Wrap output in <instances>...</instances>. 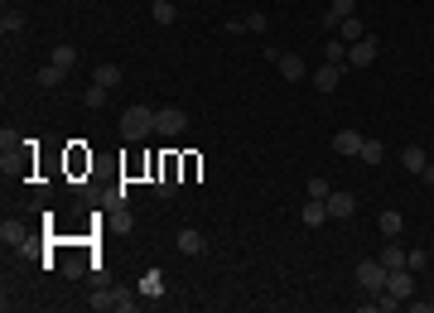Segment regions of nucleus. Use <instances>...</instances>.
Masks as SVG:
<instances>
[{
	"label": "nucleus",
	"instance_id": "nucleus-1",
	"mask_svg": "<svg viewBox=\"0 0 434 313\" xmlns=\"http://www.w3.org/2000/svg\"><path fill=\"white\" fill-rule=\"evenodd\" d=\"M155 116H159V111H150L145 101H131V106L121 111V135H126V140H145L150 130H155Z\"/></svg>",
	"mask_w": 434,
	"mask_h": 313
},
{
	"label": "nucleus",
	"instance_id": "nucleus-2",
	"mask_svg": "<svg viewBox=\"0 0 434 313\" xmlns=\"http://www.w3.org/2000/svg\"><path fill=\"white\" fill-rule=\"evenodd\" d=\"M266 58L280 68V78H285V82H304V78H309V68H304V58H299V53H280V48H266Z\"/></svg>",
	"mask_w": 434,
	"mask_h": 313
},
{
	"label": "nucleus",
	"instance_id": "nucleus-3",
	"mask_svg": "<svg viewBox=\"0 0 434 313\" xmlns=\"http://www.w3.org/2000/svg\"><path fill=\"white\" fill-rule=\"evenodd\" d=\"M386 265H381V260H362V265H357V284H362V289L367 294H376V289H386Z\"/></svg>",
	"mask_w": 434,
	"mask_h": 313
},
{
	"label": "nucleus",
	"instance_id": "nucleus-4",
	"mask_svg": "<svg viewBox=\"0 0 434 313\" xmlns=\"http://www.w3.org/2000/svg\"><path fill=\"white\" fill-rule=\"evenodd\" d=\"M0 246H5V251H24V246H29V227L15 222V217H5V222H0Z\"/></svg>",
	"mask_w": 434,
	"mask_h": 313
},
{
	"label": "nucleus",
	"instance_id": "nucleus-5",
	"mask_svg": "<svg viewBox=\"0 0 434 313\" xmlns=\"http://www.w3.org/2000/svg\"><path fill=\"white\" fill-rule=\"evenodd\" d=\"M386 289H391L400 304H405V299H415V270H410V265L391 270V274H386Z\"/></svg>",
	"mask_w": 434,
	"mask_h": 313
},
{
	"label": "nucleus",
	"instance_id": "nucleus-6",
	"mask_svg": "<svg viewBox=\"0 0 434 313\" xmlns=\"http://www.w3.org/2000/svg\"><path fill=\"white\" fill-rule=\"evenodd\" d=\"M155 130L159 135H178V130H188V111H178V106H164L155 116Z\"/></svg>",
	"mask_w": 434,
	"mask_h": 313
},
{
	"label": "nucleus",
	"instance_id": "nucleus-7",
	"mask_svg": "<svg viewBox=\"0 0 434 313\" xmlns=\"http://www.w3.org/2000/svg\"><path fill=\"white\" fill-rule=\"evenodd\" d=\"M372 63H376V39L348 43V68H372Z\"/></svg>",
	"mask_w": 434,
	"mask_h": 313
},
{
	"label": "nucleus",
	"instance_id": "nucleus-8",
	"mask_svg": "<svg viewBox=\"0 0 434 313\" xmlns=\"http://www.w3.org/2000/svg\"><path fill=\"white\" fill-rule=\"evenodd\" d=\"M87 309H97V313H116V284H97V289L87 294Z\"/></svg>",
	"mask_w": 434,
	"mask_h": 313
},
{
	"label": "nucleus",
	"instance_id": "nucleus-9",
	"mask_svg": "<svg viewBox=\"0 0 434 313\" xmlns=\"http://www.w3.org/2000/svg\"><path fill=\"white\" fill-rule=\"evenodd\" d=\"M343 73H348L343 63H323V68L314 73V87H318V92H333L338 82H343Z\"/></svg>",
	"mask_w": 434,
	"mask_h": 313
},
{
	"label": "nucleus",
	"instance_id": "nucleus-10",
	"mask_svg": "<svg viewBox=\"0 0 434 313\" xmlns=\"http://www.w3.org/2000/svg\"><path fill=\"white\" fill-rule=\"evenodd\" d=\"M376 227H381V236H386V241H400V232H405V217L395 212V207H386V212L376 217Z\"/></svg>",
	"mask_w": 434,
	"mask_h": 313
},
{
	"label": "nucleus",
	"instance_id": "nucleus-11",
	"mask_svg": "<svg viewBox=\"0 0 434 313\" xmlns=\"http://www.w3.org/2000/svg\"><path fill=\"white\" fill-rule=\"evenodd\" d=\"M178 251L183 255H203L208 251V236L198 232V227H183V232H178Z\"/></svg>",
	"mask_w": 434,
	"mask_h": 313
},
{
	"label": "nucleus",
	"instance_id": "nucleus-12",
	"mask_svg": "<svg viewBox=\"0 0 434 313\" xmlns=\"http://www.w3.org/2000/svg\"><path fill=\"white\" fill-rule=\"evenodd\" d=\"M323 202H328V217H338V222L357 212V197H353V193H328Z\"/></svg>",
	"mask_w": 434,
	"mask_h": 313
},
{
	"label": "nucleus",
	"instance_id": "nucleus-13",
	"mask_svg": "<svg viewBox=\"0 0 434 313\" xmlns=\"http://www.w3.org/2000/svg\"><path fill=\"white\" fill-rule=\"evenodd\" d=\"M362 140H367V135H357V130H338V135H333V150H338V155H353L357 159Z\"/></svg>",
	"mask_w": 434,
	"mask_h": 313
},
{
	"label": "nucleus",
	"instance_id": "nucleus-14",
	"mask_svg": "<svg viewBox=\"0 0 434 313\" xmlns=\"http://www.w3.org/2000/svg\"><path fill=\"white\" fill-rule=\"evenodd\" d=\"M323 222H328V202H323V197H309V202H304V227H323Z\"/></svg>",
	"mask_w": 434,
	"mask_h": 313
},
{
	"label": "nucleus",
	"instance_id": "nucleus-15",
	"mask_svg": "<svg viewBox=\"0 0 434 313\" xmlns=\"http://www.w3.org/2000/svg\"><path fill=\"white\" fill-rule=\"evenodd\" d=\"M400 164H405L410 174H420V169L430 164V155H425V145H405V150H400Z\"/></svg>",
	"mask_w": 434,
	"mask_h": 313
},
{
	"label": "nucleus",
	"instance_id": "nucleus-16",
	"mask_svg": "<svg viewBox=\"0 0 434 313\" xmlns=\"http://www.w3.org/2000/svg\"><path fill=\"white\" fill-rule=\"evenodd\" d=\"M338 39H343V43H357V39H367V29H362V20H357V15H348V20H338Z\"/></svg>",
	"mask_w": 434,
	"mask_h": 313
},
{
	"label": "nucleus",
	"instance_id": "nucleus-17",
	"mask_svg": "<svg viewBox=\"0 0 434 313\" xmlns=\"http://www.w3.org/2000/svg\"><path fill=\"white\" fill-rule=\"evenodd\" d=\"M49 63H54V68H63V73H68V68H73V63H78V48H73V43H54V53H49Z\"/></svg>",
	"mask_w": 434,
	"mask_h": 313
},
{
	"label": "nucleus",
	"instance_id": "nucleus-18",
	"mask_svg": "<svg viewBox=\"0 0 434 313\" xmlns=\"http://www.w3.org/2000/svg\"><path fill=\"white\" fill-rule=\"evenodd\" d=\"M376 260H381V265H386V270H400V265H405V251H400V241H386V246H381V255H376Z\"/></svg>",
	"mask_w": 434,
	"mask_h": 313
},
{
	"label": "nucleus",
	"instance_id": "nucleus-19",
	"mask_svg": "<svg viewBox=\"0 0 434 313\" xmlns=\"http://www.w3.org/2000/svg\"><path fill=\"white\" fill-rule=\"evenodd\" d=\"M357 159H362V164H381V159H386V145H381V140H362Z\"/></svg>",
	"mask_w": 434,
	"mask_h": 313
},
{
	"label": "nucleus",
	"instance_id": "nucleus-20",
	"mask_svg": "<svg viewBox=\"0 0 434 313\" xmlns=\"http://www.w3.org/2000/svg\"><path fill=\"white\" fill-rule=\"evenodd\" d=\"M150 15H155V24H174L178 20L174 0H150Z\"/></svg>",
	"mask_w": 434,
	"mask_h": 313
},
{
	"label": "nucleus",
	"instance_id": "nucleus-21",
	"mask_svg": "<svg viewBox=\"0 0 434 313\" xmlns=\"http://www.w3.org/2000/svg\"><path fill=\"white\" fill-rule=\"evenodd\" d=\"M92 82H101V87H116V82H121V68H116V63H97V68H92Z\"/></svg>",
	"mask_w": 434,
	"mask_h": 313
},
{
	"label": "nucleus",
	"instance_id": "nucleus-22",
	"mask_svg": "<svg viewBox=\"0 0 434 313\" xmlns=\"http://www.w3.org/2000/svg\"><path fill=\"white\" fill-rule=\"evenodd\" d=\"M106 92H111V87H101V82H92V87L82 92V101H87V111H101V106H106Z\"/></svg>",
	"mask_w": 434,
	"mask_h": 313
},
{
	"label": "nucleus",
	"instance_id": "nucleus-23",
	"mask_svg": "<svg viewBox=\"0 0 434 313\" xmlns=\"http://www.w3.org/2000/svg\"><path fill=\"white\" fill-rule=\"evenodd\" d=\"M0 29H5V34H20V29H24V15L15 10V5H5V15H0Z\"/></svg>",
	"mask_w": 434,
	"mask_h": 313
},
{
	"label": "nucleus",
	"instance_id": "nucleus-24",
	"mask_svg": "<svg viewBox=\"0 0 434 313\" xmlns=\"http://www.w3.org/2000/svg\"><path fill=\"white\" fill-rule=\"evenodd\" d=\"M323 58H328V63H343V68H348V43H343V39H328V43H323Z\"/></svg>",
	"mask_w": 434,
	"mask_h": 313
},
{
	"label": "nucleus",
	"instance_id": "nucleus-25",
	"mask_svg": "<svg viewBox=\"0 0 434 313\" xmlns=\"http://www.w3.org/2000/svg\"><path fill=\"white\" fill-rule=\"evenodd\" d=\"M241 29H246V34H266V29H271V15H246V20H241Z\"/></svg>",
	"mask_w": 434,
	"mask_h": 313
},
{
	"label": "nucleus",
	"instance_id": "nucleus-26",
	"mask_svg": "<svg viewBox=\"0 0 434 313\" xmlns=\"http://www.w3.org/2000/svg\"><path fill=\"white\" fill-rule=\"evenodd\" d=\"M116 313H136V289L116 284Z\"/></svg>",
	"mask_w": 434,
	"mask_h": 313
},
{
	"label": "nucleus",
	"instance_id": "nucleus-27",
	"mask_svg": "<svg viewBox=\"0 0 434 313\" xmlns=\"http://www.w3.org/2000/svg\"><path fill=\"white\" fill-rule=\"evenodd\" d=\"M63 78H68L63 68H54V63H44V73H39V87H59Z\"/></svg>",
	"mask_w": 434,
	"mask_h": 313
},
{
	"label": "nucleus",
	"instance_id": "nucleus-28",
	"mask_svg": "<svg viewBox=\"0 0 434 313\" xmlns=\"http://www.w3.org/2000/svg\"><path fill=\"white\" fill-rule=\"evenodd\" d=\"M159 289H164V274L159 270H150L145 279H140V294H159Z\"/></svg>",
	"mask_w": 434,
	"mask_h": 313
},
{
	"label": "nucleus",
	"instance_id": "nucleus-29",
	"mask_svg": "<svg viewBox=\"0 0 434 313\" xmlns=\"http://www.w3.org/2000/svg\"><path fill=\"white\" fill-rule=\"evenodd\" d=\"M328 10H333L338 20H348V15H357V0H328Z\"/></svg>",
	"mask_w": 434,
	"mask_h": 313
},
{
	"label": "nucleus",
	"instance_id": "nucleus-30",
	"mask_svg": "<svg viewBox=\"0 0 434 313\" xmlns=\"http://www.w3.org/2000/svg\"><path fill=\"white\" fill-rule=\"evenodd\" d=\"M0 150H5V155H15V150H20V135H15V130H10V125H5V130H0Z\"/></svg>",
	"mask_w": 434,
	"mask_h": 313
},
{
	"label": "nucleus",
	"instance_id": "nucleus-31",
	"mask_svg": "<svg viewBox=\"0 0 434 313\" xmlns=\"http://www.w3.org/2000/svg\"><path fill=\"white\" fill-rule=\"evenodd\" d=\"M333 188H328V178H309V197H328Z\"/></svg>",
	"mask_w": 434,
	"mask_h": 313
},
{
	"label": "nucleus",
	"instance_id": "nucleus-32",
	"mask_svg": "<svg viewBox=\"0 0 434 313\" xmlns=\"http://www.w3.org/2000/svg\"><path fill=\"white\" fill-rule=\"evenodd\" d=\"M405 265H410V270H425V265H430V255H425V251H405Z\"/></svg>",
	"mask_w": 434,
	"mask_h": 313
},
{
	"label": "nucleus",
	"instance_id": "nucleus-33",
	"mask_svg": "<svg viewBox=\"0 0 434 313\" xmlns=\"http://www.w3.org/2000/svg\"><path fill=\"white\" fill-rule=\"evenodd\" d=\"M318 29H328V34H338V15H333V10H323V15H318Z\"/></svg>",
	"mask_w": 434,
	"mask_h": 313
},
{
	"label": "nucleus",
	"instance_id": "nucleus-34",
	"mask_svg": "<svg viewBox=\"0 0 434 313\" xmlns=\"http://www.w3.org/2000/svg\"><path fill=\"white\" fill-rule=\"evenodd\" d=\"M87 279H92V284H111V270H101V265H92V270H87Z\"/></svg>",
	"mask_w": 434,
	"mask_h": 313
},
{
	"label": "nucleus",
	"instance_id": "nucleus-35",
	"mask_svg": "<svg viewBox=\"0 0 434 313\" xmlns=\"http://www.w3.org/2000/svg\"><path fill=\"white\" fill-rule=\"evenodd\" d=\"M420 178H425V183L434 188V164H425V169H420Z\"/></svg>",
	"mask_w": 434,
	"mask_h": 313
},
{
	"label": "nucleus",
	"instance_id": "nucleus-36",
	"mask_svg": "<svg viewBox=\"0 0 434 313\" xmlns=\"http://www.w3.org/2000/svg\"><path fill=\"white\" fill-rule=\"evenodd\" d=\"M430 313H434V299H430Z\"/></svg>",
	"mask_w": 434,
	"mask_h": 313
}]
</instances>
